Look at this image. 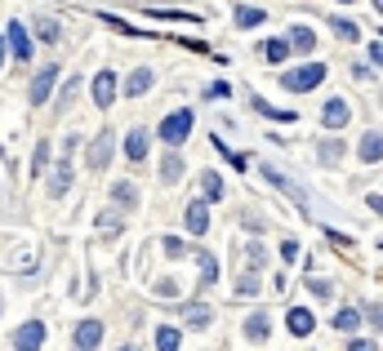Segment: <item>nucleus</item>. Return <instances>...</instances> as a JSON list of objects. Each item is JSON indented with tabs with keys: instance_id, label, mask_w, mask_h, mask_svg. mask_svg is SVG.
I'll use <instances>...</instances> for the list:
<instances>
[{
	"instance_id": "f257e3e1",
	"label": "nucleus",
	"mask_w": 383,
	"mask_h": 351,
	"mask_svg": "<svg viewBox=\"0 0 383 351\" xmlns=\"http://www.w3.org/2000/svg\"><path fill=\"white\" fill-rule=\"evenodd\" d=\"M321 80H325V67L321 62H303V67H294V72L281 76V89L286 94H312Z\"/></svg>"
},
{
	"instance_id": "f03ea898",
	"label": "nucleus",
	"mask_w": 383,
	"mask_h": 351,
	"mask_svg": "<svg viewBox=\"0 0 383 351\" xmlns=\"http://www.w3.org/2000/svg\"><path fill=\"white\" fill-rule=\"evenodd\" d=\"M192 125H196V121H192V111H188V107H178V111H170V116H165V121L156 125V138H161V143H170V147H178V143L192 133Z\"/></svg>"
},
{
	"instance_id": "7ed1b4c3",
	"label": "nucleus",
	"mask_w": 383,
	"mask_h": 351,
	"mask_svg": "<svg viewBox=\"0 0 383 351\" xmlns=\"http://www.w3.org/2000/svg\"><path fill=\"white\" fill-rule=\"evenodd\" d=\"M54 85H58V67L49 62V67H41L36 72V80H31V89H27V98H31V107H41L49 94H54Z\"/></svg>"
},
{
	"instance_id": "20e7f679",
	"label": "nucleus",
	"mask_w": 383,
	"mask_h": 351,
	"mask_svg": "<svg viewBox=\"0 0 383 351\" xmlns=\"http://www.w3.org/2000/svg\"><path fill=\"white\" fill-rule=\"evenodd\" d=\"M5 45H9L14 62H27V58H31V36H27V27H23V23H9V31H5Z\"/></svg>"
},
{
	"instance_id": "39448f33",
	"label": "nucleus",
	"mask_w": 383,
	"mask_h": 351,
	"mask_svg": "<svg viewBox=\"0 0 383 351\" xmlns=\"http://www.w3.org/2000/svg\"><path fill=\"white\" fill-rule=\"evenodd\" d=\"M112 147H116V138L103 129L94 138V147H90V169H107V165H112Z\"/></svg>"
},
{
	"instance_id": "423d86ee",
	"label": "nucleus",
	"mask_w": 383,
	"mask_h": 351,
	"mask_svg": "<svg viewBox=\"0 0 383 351\" xmlns=\"http://www.w3.org/2000/svg\"><path fill=\"white\" fill-rule=\"evenodd\" d=\"M347 116H352V107H347L343 98H330V103L321 107V125H325V129H343Z\"/></svg>"
},
{
	"instance_id": "0eeeda50",
	"label": "nucleus",
	"mask_w": 383,
	"mask_h": 351,
	"mask_svg": "<svg viewBox=\"0 0 383 351\" xmlns=\"http://www.w3.org/2000/svg\"><path fill=\"white\" fill-rule=\"evenodd\" d=\"M147 143H152V133H147L143 125L139 129H129V138H125V160H147Z\"/></svg>"
},
{
	"instance_id": "6e6552de",
	"label": "nucleus",
	"mask_w": 383,
	"mask_h": 351,
	"mask_svg": "<svg viewBox=\"0 0 383 351\" xmlns=\"http://www.w3.org/2000/svg\"><path fill=\"white\" fill-rule=\"evenodd\" d=\"M94 103L98 107H112L116 103V76L112 72H98L94 76Z\"/></svg>"
},
{
	"instance_id": "1a4fd4ad",
	"label": "nucleus",
	"mask_w": 383,
	"mask_h": 351,
	"mask_svg": "<svg viewBox=\"0 0 383 351\" xmlns=\"http://www.w3.org/2000/svg\"><path fill=\"white\" fill-rule=\"evenodd\" d=\"M63 191H72V156H58V169L49 178V196H63Z\"/></svg>"
},
{
	"instance_id": "9d476101",
	"label": "nucleus",
	"mask_w": 383,
	"mask_h": 351,
	"mask_svg": "<svg viewBox=\"0 0 383 351\" xmlns=\"http://www.w3.org/2000/svg\"><path fill=\"white\" fill-rule=\"evenodd\" d=\"M188 231H192V236H205V231H210V209H205V200H192V205H188Z\"/></svg>"
},
{
	"instance_id": "9b49d317",
	"label": "nucleus",
	"mask_w": 383,
	"mask_h": 351,
	"mask_svg": "<svg viewBox=\"0 0 383 351\" xmlns=\"http://www.w3.org/2000/svg\"><path fill=\"white\" fill-rule=\"evenodd\" d=\"M263 178H268L272 187H281V191H286L290 200H298V205H308V196H303V187H298V182H290V178L281 174V169H263Z\"/></svg>"
},
{
	"instance_id": "f8f14e48",
	"label": "nucleus",
	"mask_w": 383,
	"mask_h": 351,
	"mask_svg": "<svg viewBox=\"0 0 383 351\" xmlns=\"http://www.w3.org/2000/svg\"><path fill=\"white\" fill-rule=\"evenodd\" d=\"M45 342V325L41 321H27L18 333H14V347H41Z\"/></svg>"
},
{
	"instance_id": "ddd939ff",
	"label": "nucleus",
	"mask_w": 383,
	"mask_h": 351,
	"mask_svg": "<svg viewBox=\"0 0 383 351\" xmlns=\"http://www.w3.org/2000/svg\"><path fill=\"white\" fill-rule=\"evenodd\" d=\"M254 111L263 116V121H276V125H290V121H298L294 111H276V107H272V103H268V98H263V94H254Z\"/></svg>"
},
{
	"instance_id": "4468645a",
	"label": "nucleus",
	"mask_w": 383,
	"mask_h": 351,
	"mask_svg": "<svg viewBox=\"0 0 383 351\" xmlns=\"http://www.w3.org/2000/svg\"><path fill=\"white\" fill-rule=\"evenodd\" d=\"M361 160H365V165L383 160V133H379V129H370V133L361 138Z\"/></svg>"
},
{
	"instance_id": "2eb2a0df",
	"label": "nucleus",
	"mask_w": 383,
	"mask_h": 351,
	"mask_svg": "<svg viewBox=\"0 0 383 351\" xmlns=\"http://www.w3.org/2000/svg\"><path fill=\"white\" fill-rule=\"evenodd\" d=\"M286 325H290V333H294V338H308V333H312V311H303V307H294L290 316H286Z\"/></svg>"
},
{
	"instance_id": "dca6fc26",
	"label": "nucleus",
	"mask_w": 383,
	"mask_h": 351,
	"mask_svg": "<svg viewBox=\"0 0 383 351\" xmlns=\"http://www.w3.org/2000/svg\"><path fill=\"white\" fill-rule=\"evenodd\" d=\"M147 89H152V67H139V72L125 80V94H129V98H143Z\"/></svg>"
},
{
	"instance_id": "f3484780",
	"label": "nucleus",
	"mask_w": 383,
	"mask_h": 351,
	"mask_svg": "<svg viewBox=\"0 0 383 351\" xmlns=\"http://www.w3.org/2000/svg\"><path fill=\"white\" fill-rule=\"evenodd\" d=\"M72 342H76V347H98V342H103V325H98V321H85V325L76 329Z\"/></svg>"
},
{
	"instance_id": "a211bd4d",
	"label": "nucleus",
	"mask_w": 383,
	"mask_h": 351,
	"mask_svg": "<svg viewBox=\"0 0 383 351\" xmlns=\"http://www.w3.org/2000/svg\"><path fill=\"white\" fill-rule=\"evenodd\" d=\"M290 49H298V54H312L316 49V36H312V27H290Z\"/></svg>"
},
{
	"instance_id": "6ab92c4d",
	"label": "nucleus",
	"mask_w": 383,
	"mask_h": 351,
	"mask_svg": "<svg viewBox=\"0 0 383 351\" xmlns=\"http://www.w3.org/2000/svg\"><path fill=\"white\" fill-rule=\"evenodd\" d=\"M268 333H272L268 316H249V321H245V338H249V342H263V338H268Z\"/></svg>"
},
{
	"instance_id": "aec40b11",
	"label": "nucleus",
	"mask_w": 383,
	"mask_h": 351,
	"mask_svg": "<svg viewBox=\"0 0 383 351\" xmlns=\"http://www.w3.org/2000/svg\"><path fill=\"white\" fill-rule=\"evenodd\" d=\"M178 178H183V156H174V152H170V156L161 160V182L170 187V182H178Z\"/></svg>"
},
{
	"instance_id": "412c9836",
	"label": "nucleus",
	"mask_w": 383,
	"mask_h": 351,
	"mask_svg": "<svg viewBox=\"0 0 383 351\" xmlns=\"http://www.w3.org/2000/svg\"><path fill=\"white\" fill-rule=\"evenodd\" d=\"M112 200H116L121 209H134V205H139V196H134V182H116V187H112Z\"/></svg>"
},
{
	"instance_id": "4be33fe9",
	"label": "nucleus",
	"mask_w": 383,
	"mask_h": 351,
	"mask_svg": "<svg viewBox=\"0 0 383 351\" xmlns=\"http://www.w3.org/2000/svg\"><path fill=\"white\" fill-rule=\"evenodd\" d=\"M290 54H294L290 40H268V45H263V58H268V62H286Z\"/></svg>"
},
{
	"instance_id": "5701e85b",
	"label": "nucleus",
	"mask_w": 383,
	"mask_h": 351,
	"mask_svg": "<svg viewBox=\"0 0 383 351\" xmlns=\"http://www.w3.org/2000/svg\"><path fill=\"white\" fill-rule=\"evenodd\" d=\"M201 187H205V200H223V178L214 174V169L201 174Z\"/></svg>"
},
{
	"instance_id": "b1692460",
	"label": "nucleus",
	"mask_w": 383,
	"mask_h": 351,
	"mask_svg": "<svg viewBox=\"0 0 383 351\" xmlns=\"http://www.w3.org/2000/svg\"><path fill=\"white\" fill-rule=\"evenodd\" d=\"M330 27H335V36H339V40H361L357 23H347V18H335V13H330Z\"/></svg>"
},
{
	"instance_id": "393cba45",
	"label": "nucleus",
	"mask_w": 383,
	"mask_h": 351,
	"mask_svg": "<svg viewBox=\"0 0 383 351\" xmlns=\"http://www.w3.org/2000/svg\"><path fill=\"white\" fill-rule=\"evenodd\" d=\"M263 18H268V13L254 9V5H241V9H237V27H259Z\"/></svg>"
},
{
	"instance_id": "a878e982",
	"label": "nucleus",
	"mask_w": 383,
	"mask_h": 351,
	"mask_svg": "<svg viewBox=\"0 0 383 351\" xmlns=\"http://www.w3.org/2000/svg\"><path fill=\"white\" fill-rule=\"evenodd\" d=\"M361 325V311H352V307H343V311H335V329L339 333H347V329H357Z\"/></svg>"
},
{
	"instance_id": "bb28decb",
	"label": "nucleus",
	"mask_w": 383,
	"mask_h": 351,
	"mask_svg": "<svg viewBox=\"0 0 383 351\" xmlns=\"http://www.w3.org/2000/svg\"><path fill=\"white\" fill-rule=\"evenodd\" d=\"M183 316H188V321H192L196 329L210 325V307H205V303H188V307H183Z\"/></svg>"
},
{
	"instance_id": "cd10ccee",
	"label": "nucleus",
	"mask_w": 383,
	"mask_h": 351,
	"mask_svg": "<svg viewBox=\"0 0 383 351\" xmlns=\"http://www.w3.org/2000/svg\"><path fill=\"white\" fill-rule=\"evenodd\" d=\"M156 347H161V351H174V347H178V329L161 325V329H156Z\"/></svg>"
},
{
	"instance_id": "c85d7f7f",
	"label": "nucleus",
	"mask_w": 383,
	"mask_h": 351,
	"mask_svg": "<svg viewBox=\"0 0 383 351\" xmlns=\"http://www.w3.org/2000/svg\"><path fill=\"white\" fill-rule=\"evenodd\" d=\"M196 262H201V280H205V285H214V280H219V262H214L210 254H201Z\"/></svg>"
},
{
	"instance_id": "c756f323",
	"label": "nucleus",
	"mask_w": 383,
	"mask_h": 351,
	"mask_svg": "<svg viewBox=\"0 0 383 351\" xmlns=\"http://www.w3.org/2000/svg\"><path fill=\"white\" fill-rule=\"evenodd\" d=\"M36 36L54 45V40H58V23H54V18H41V23H36Z\"/></svg>"
},
{
	"instance_id": "7c9ffc66",
	"label": "nucleus",
	"mask_w": 383,
	"mask_h": 351,
	"mask_svg": "<svg viewBox=\"0 0 383 351\" xmlns=\"http://www.w3.org/2000/svg\"><path fill=\"white\" fill-rule=\"evenodd\" d=\"M339 156H343V143H339V138H335V143H321V160H325V165H335Z\"/></svg>"
},
{
	"instance_id": "2f4dec72",
	"label": "nucleus",
	"mask_w": 383,
	"mask_h": 351,
	"mask_svg": "<svg viewBox=\"0 0 383 351\" xmlns=\"http://www.w3.org/2000/svg\"><path fill=\"white\" fill-rule=\"evenodd\" d=\"M365 321H370V325L383 333V303H365Z\"/></svg>"
},
{
	"instance_id": "473e14b6",
	"label": "nucleus",
	"mask_w": 383,
	"mask_h": 351,
	"mask_svg": "<svg viewBox=\"0 0 383 351\" xmlns=\"http://www.w3.org/2000/svg\"><path fill=\"white\" fill-rule=\"evenodd\" d=\"M308 289H312L316 298H335V285H330V280H316V276H312V280H308Z\"/></svg>"
},
{
	"instance_id": "72a5a7b5",
	"label": "nucleus",
	"mask_w": 383,
	"mask_h": 351,
	"mask_svg": "<svg viewBox=\"0 0 383 351\" xmlns=\"http://www.w3.org/2000/svg\"><path fill=\"white\" fill-rule=\"evenodd\" d=\"M98 231H103V236H116V231H121V218H116V213H103V218H98Z\"/></svg>"
},
{
	"instance_id": "f704fd0d",
	"label": "nucleus",
	"mask_w": 383,
	"mask_h": 351,
	"mask_svg": "<svg viewBox=\"0 0 383 351\" xmlns=\"http://www.w3.org/2000/svg\"><path fill=\"white\" fill-rule=\"evenodd\" d=\"M165 254H170V258H183V254H188V245L170 236V240H165Z\"/></svg>"
},
{
	"instance_id": "c9c22d12",
	"label": "nucleus",
	"mask_w": 383,
	"mask_h": 351,
	"mask_svg": "<svg viewBox=\"0 0 383 351\" xmlns=\"http://www.w3.org/2000/svg\"><path fill=\"white\" fill-rule=\"evenodd\" d=\"M45 165H49V143H41V147H36V174L45 169Z\"/></svg>"
},
{
	"instance_id": "e433bc0d",
	"label": "nucleus",
	"mask_w": 383,
	"mask_h": 351,
	"mask_svg": "<svg viewBox=\"0 0 383 351\" xmlns=\"http://www.w3.org/2000/svg\"><path fill=\"white\" fill-rule=\"evenodd\" d=\"M281 258L294 262V258H298V245H294V240H286V245H281Z\"/></svg>"
},
{
	"instance_id": "4c0bfd02",
	"label": "nucleus",
	"mask_w": 383,
	"mask_h": 351,
	"mask_svg": "<svg viewBox=\"0 0 383 351\" xmlns=\"http://www.w3.org/2000/svg\"><path fill=\"white\" fill-rule=\"evenodd\" d=\"M76 85H80V80H72V85H68V89H63V98H58V107H68V103H72V98H76Z\"/></svg>"
},
{
	"instance_id": "58836bf2",
	"label": "nucleus",
	"mask_w": 383,
	"mask_h": 351,
	"mask_svg": "<svg viewBox=\"0 0 383 351\" xmlns=\"http://www.w3.org/2000/svg\"><path fill=\"white\" fill-rule=\"evenodd\" d=\"M370 58H374V62L383 67V45H370Z\"/></svg>"
},
{
	"instance_id": "ea45409f",
	"label": "nucleus",
	"mask_w": 383,
	"mask_h": 351,
	"mask_svg": "<svg viewBox=\"0 0 383 351\" xmlns=\"http://www.w3.org/2000/svg\"><path fill=\"white\" fill-rule=\"evenodd\" d=\"M370 5H374V9H379V13H383V0H370Z\"/></svg>"
},
{
	"instance_id": "a19ab883",
	"label": "nucleus",
	"mask_w": 383,
	"mask_h": 351,
	"mask_svg": "<svg viewBox=\"0 0 383 351\" xmlns=\"http://www.w3.org/2000/svg\"><path fill=\"white\" fill-rule=\"evenodd\" d=\"M0 62H5V40H0Z\"/></svg>"
},
{
	"instance_id": "79ce46f5",
	"label": "nucleus",
	"mask_w": 383,
	"mask_h": 351,
	"mask_svg": "<svg viewBox=\"0 0 383 351\" xmlns=\"http://www.w3.org/2000/svg\"><path fill=\"white\" fill-rule=\"evenodd\" d=\"M343 5H347V0H343Z\"/></svg>"
}]
</instances>
